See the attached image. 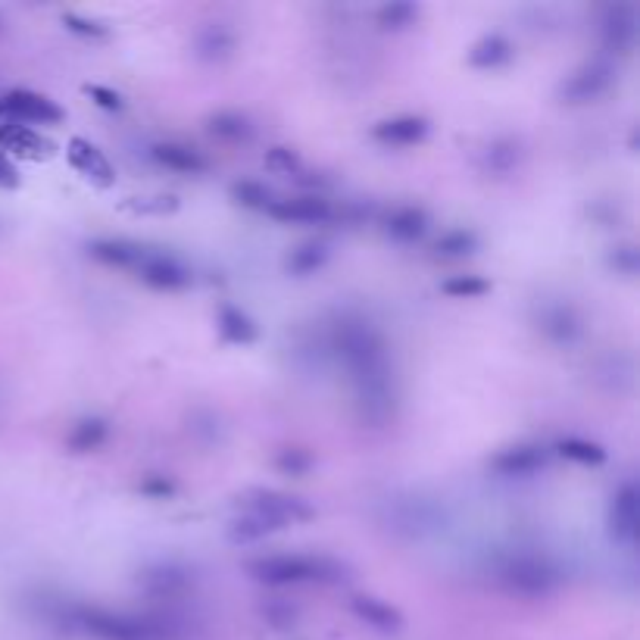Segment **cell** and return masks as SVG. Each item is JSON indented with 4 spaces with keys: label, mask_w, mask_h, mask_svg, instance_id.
I'll list each match as a JSON object with an SVG mask.
<instances>
[{
    "label": "cell",
    "mask_w": 640,
    "mask_h": 640,
    "mask_svg": "<svg viewBox=\"0 0 640 640\" xmlns=\"http://www.w3.org/2000/svg\"><path fill=\"white\" fill-rule=\"evenodd\" d=\"M612 263H616L625 275H634V269H637V250L634 247H619L616 253H612Z\"/></svg>",
    "instance_id": "f35d334b"
},
{
    "label": "cell",
    "mask_w": 640,
    "mask_h": 640,
    "mask_svg": "<svg viewBox=\"0 0 640 640\" xmlns=\"http://www.w3.org/2000/svg\"><path fill=\"white\" fill-rule=\"evenodd\" d=\"M266 216H272L281 225H322L335 216V210H331L325 197L303 194V197H275L266 207Z\"/></svg>",
    "instance_id": "8992f818"
},
{
    "label": "cell",
    "mask_w": 640,
    "mask_h": 640,
    "mask_svg": "<svg viewBox=\"0 0 640 640\" xmlns=\"http://www.w3.org/2000/svg\"><path fill=\"white\" fill-rule=\"evenodd\" d=\"M0 147L19 150V153H41V150H50V141H44L29 125L7 122V125H0Z\"/></svg>",
    "instance_id": "603a6c76"
},
{
    "label": "cell",
    "mask_w": 640,
    "mask_h": 640,
    "mask_svg": "<svg viewBox=\"0 0 640 640\" xmlns=\"http://www.w3.org/2000/svg\"><path fill=\"white\" fill-rule=\"evenodd\" d=\"M609 85H612V66L603 60H591L562 82L559 97L562 104H587V100H597Z\"/></svg>",
    "instance_id": "ba28073f"
},
{
    "label": "cell",
    "mask_w": 640,
    "mask_h": 640,
    "mask_svg": "<svg viewBox=\"0 0 640 640\" xmlns=\"http://www.w3.org/2000/svg\"><path fill=\"white\" fill-rule=\"evenodd\" d=\"M63 25L69 32L82 35V38H104L107 35V25H100L97 19L79 16V13H63Z\"/></svg>",
    "instance_id": "836d02e7"
},
{
    "label": "cell",
    "mask_w": 640,
    "mask_h": 640,
    "mask_svg": "<svg viewBox=\"0 0 640 640\" xmlns=\"http://www.w3.org/2000/svg\"><path fill=\"white\" fill-rule=\"evenodd\" d=\"M544 331L553 341L569 344L578 335V319H575V313L569 310V306H553V310L544 316Z\"/></svg>",
    "instance_id": "83f0119b"
},
{
    "label": "cell",
    "mask_w": 640,
    "mask_h": 640,
    "mask_svg": "<svg viewBox=\"0 0 640 640\" xmlns=\"http://www.w3.org/2000/svg\"><path fill=\"white\" fill-rule=\"evenodd\" d=\"M278 528L260 516H253V512H241L238 519H232V525H228V541L232 544H256L263 541V537L275 534Z\"/></svg>",
    "instance_id": "cb8c5ba5"
},
{
    "label": "cell",
    "mask_w": 640,
    "mask_h": 640,
    "mask_svg": "<svg viewBox=\"0 0 640 640\" xmlns=\"http://www.w3.org/2000/svg\"><path fill=\"white\" fill-rule=\"evenodd\" d=\"M216 328H219V335H222L225 344H238V347H247V344H253L256 338H260V328H256V322L241 310V306H232V303L219 306Z\"/></svg>",
    "instance_id": "2e32d148"
},
{
    "label": "cell",
    "mask_w": 640,
    "mask_h": 640,
    "mask_svg": "<svg viewBox=\"0 0 640 640\" xmlns=\"http://www.w3.org/2000/svg\"><path fill=\"white\" fill-rule=\"evenodd\" d=\"M150 153L160 166H166L172 172H182V175H200L203 169H207V157H203V153L191 144L160 141V144H153Z\"/></svg>",
    "instance_id": "9a60e30c"
},
{
    "label": "cell",
    "mask_w": 640,
    "mask_h": 640,
    "mask_svg": "<svg viewBox=\"0 0 640 640\" xmlns=\"http://www.w3.org/2000/svg\"><path fill=\"white\" fill-rule=\"evenodd\" d=\"M207 125H210V135H216L219 141H228V144H244L253 138L250 119L238 110H219L207 119Z\"/></svg>",
    "instance_id": "44dd1931"
},
{
    "label": "cell",
    "mask_w": 640,
    "mask_h": 640,
    "mask_svg": "<svg viewBox=\"0 0 640 640\" xmlns=\"http://www.w3.org/2000/svg\"><path fill=\"white\" fill-rule=\"evenodd\" d=\"M425 135H428V119L422 116H394L372 128V138L384 147H413L425 141Z\"/></svg>",
    "instance_id": "7c38bea8"
},
{
    "label": "cell",
    "mask_w": 640,
    "mask_h": 640,
    "mask_svg": "<svg viewBox=\"0 0 640 640\" xmlns=\"http://www.w3.org/2000/svg\"><path fill=\"white\" fill-rule=\"evenodd\" d=\"M559 456L572 459L578 466H603L606 463V450L594 441H584V438H562L556 444Z\"/></svg>",
    "instance_id": "484cf974"
},
{
    "label": "cell",
    "mask_w": 640,
    "mask_h": 640,
    "mask_svg": "<svg viewBox=\"0 0 640 640\" xmlns=\"http://www.w3.org/2000/svg\"><path fill=\"white\" fill-rule=\"evenodd\" d=\"M547 466V450L541 444H516L506 447L491 459V469L500 478H531Z\"/></svg>",
    "instance_id": "30bf717a"
},
{
    "label": "cell",
    "mask_w": 640,
    "mask_h": 640,
    "mask_svg": "<svg viewBox=\"0 0 640 640\" xmlns=\"http://www.w3.org/2000/svg\"><path fill=\"white\" fill-rule=\"evenodd\" d=\"M175 207H178V203L172 197H150V200H141L135 210L138 213H169Z\"/></svg>",
    "instance_id": "8d00e7d4"
},
{
    "label": "cell",
    "mask_w": 640,
    "mask_h": 640,
    "mask_svg": "<svg viewBox=\"0 0 640 640\" xmlns=\"http://www.w3.org/2000/svg\"><path fill=\"white\" fill-rule=\"evenodd\" d=\"M609 531L619 544L634 547L637 544V488L634 481H625L622 488L612 494L609 506Z\"/></svg>",
    "instance_id": "8fae6325"
},
{
    "label": "cell",
    "mask_w": 640,
    "mask_h": 640,
    "mask_svg": "<svg viewBox=\"0 0 640 640\" xmlns=\"http://www.w3.org/2000/svg\"><path fill=\"white\" fill-rule=\"evenodd\" d=\"M88 253L94 256L97 263L132 272L138 266V260H141V253H144V244L128 241V238H94L88 244Z\"/></svg>",
    "instance_id": "5bb4252c"
},
{
    "label": "cell",
    "mask_w": 640,
    "mask_h": 640,
    "mask_svg": "<svg viewBox=\"0 0 640 640\" xmlns=\"http://www.w3.org/2000/svg\"><path fill=\"white\" fill-rule=\"evenodd\" d=\"M247 572L272 587L306 584V581H338L341 566L328 556H303V553H272L247 562Z\"/></svg>",
    "instance_id": "6da1fadb"
},
{
    "label": "cell",
    "mask_w": 640,
    "mask_h": 640,
    "mask_svg": "<svg viewBox=\"0 0 640 640\" xmlns=\"http://www.w3.org/2000/svg\"><path fill=\"white\" fill-rule=\"evenodd\" d=\"M0 29H4V16H0Z\"/></svg>",
    "instance_id": "60d3db41"
},
{
    "label": "cell",
    "mask_w": 640,
    "mask_h": 640,
    "mask_svg": "<svg viewBox=\"0 0 640 640\" xmlns=\"http://www.w3.org/2000/svg\"><path fill=\"white\" fill-rule=\"evenodd\" d=\"M441 291L453 300H475L491 291V281L481 275H453V278L441 281Z\"/></svg>",
    "instance_id": "4316f807"
},
{
    "label": "cell",
    "mask_w": 640,
    "mask_h": 640,
    "mask_svg": "<svg viewBox=\"0 0 640 640\" xmlns=\"http://www.w3.org/2000/svg\"><path fill=\"white\" fill-rule=\"evenodd\" d=\"M232 197L241 203V207L263 210V213H266L269 203L275 200V194H272L266 185H260V182H235V185H232Z\"/></svg>",
    "instance_id": "f1b7e54d"
},
{
    "label": "cell",
    "mask_w": 640,
    "mask_h": 640,
    "mask_svg": "<svg viewBox=\"0 0 640 640\" xmlns=\"http://www.w3.org/2000/svg\"><path fill=\"white\" fill-rule=\"evenodd\" d=\"M434 247H438V253H444V256H466L478 247V238H475V232H469V228H450V232H444L438 238Z\"/></svg>",
    "instance_id": "f546056e"
},
{
    "label": "cell",
    "mask_w": 640,
    "mask_h": 640,
    "mask_svg": "<svg viewBox=\"0 0 640 640\" xmlns=\"http://www.w3.org/2000/svg\"><path fill=\"white\" fill-rule=\"evenodd\" d=\"M66 157L85 178H91L97 188H110L116 182V169L110 166L107 153L100 150L97 144H91L85 138H72L69 147H66Z\"/></svg>",
    "instance_id": "9c48e42d"
},
{
    "label": "cell",
    "mask_w": 640,
    "mask_h": 640,
    "mask_svg": "<svg viewBox=\"0 0 640 640\" xmlns=\"http://www.w3.org/2000/svg\"><path fill=\"white\" fill-rule=\"evenodd\" d=\"M500 578L506 581V587H512V591L525 594V597H541L556 587V569L537 553L509 556L500 569Z\"/></svg>",
    "instance_id": "3957f363"
},
{
    "label": "cell",
    "mask_w": 640,
    "mask_h": 640,
    "mask_svg": "<svg viewBox=\"0 0 640 640\" xmlns=\"http://www.w3.org/2000/svg\"><path fill=\"white\" fill-rule=\"evenodd\" d=\"M241 509L253 512V516H260L266 522H272L278 531L297 525V522H310L313 519V506H306L300 497L291 494H281V491H269V488H250L241 497Z\"/></svg>",
    "instance_id": "7a4b0ae2"
},
{
    "label": "cell",
    "mask_w": 640,
    "mask_h": 640,
    "mask_svg": "<svg viewBox=\"0 0 640 640\" xmlns=\"http://www.w3.org/2000/svg\"><path fill=\"white\" fill-rule=\"evenodd\" d=\"M197 47H200L203 60H216L219 63V60L235 54V32L225 29V25H210V29L200 35Z\"/></svg>",
    "instance_id": "d4e9b609"
},
{
    "label": "cell",
    "mask_w": 640,
    "mask_h": 640,
    "mask_svg": "<svg viewBox=\"0 0 640 640\" xmlns=\"http://www.w3.org/2000/svg\"><path fill=\"white\" fill-rule=\"evenodd\" d=\"M0 113H7L13 122L29 125V128L32 125H60L66 119V113L57 107V100L35 94V91H25V88L7 91L0 97Z\"/></svg>",
    "instance_id": "5b68a950"
},
{
    "label": "cell",
    "mask_w": 640,
    "mask_h": 640,
    "mask_svg": "<svg viewBox=\"0 0 640 640\" xmlns=\"http://www.w3.org/2000/svg\"><path fill=\"white\" fill-rule=\"evenodd\" d=\"M275 466H278V472H285V475H294V478H300V475H306V472H310V466H313V456L306 453V450H281V453L275 456Z\"/></svg>",
    "instance_id": "d6a6232c"
},
{
    "label": "cell",
    "mask_w": 640,
    "mask_h": 640,
    "mask_svg": "<svg viewBox=\"0 0 640 640\" xmlns=\"http://www.w3.org/2000/svg\"><path fill=\"white\" fill-rule=\"evenodd\" d=\"M516 157H519V147H516V141H509V138L494 141L488 147V166L494 172H509L512 166H516Z\"/></svg>",
    "instance_id": "1f68e13d"
},
{
    "label": "cell",
    "mask_w": 640,
    "mask_h": 640,
    "mask_svg": "<svg viewBox=\"0 0 640 640\" xmlns=\"http://www.w3.org/2000/svg\"><path fill=\"white\" fill-rule=\"evenodd\" d=\"M353 612L360 616L366 625L372 628H381V631H397L403 625V616L391 606V603H384L378 597H369V594H360V597H353Z\"/></svg>",
    "instance_id": "d6986e66"
},
{
    "label": "cell",
    "mask_w": 640,
    "mask_h": 640,
    "mask_svg": "<svg viewBox=\"0 0 640 640\" xmlns=\"http://www.w3.org/2000/svg\"><path fill=\"white\" fill-rule=\"evenodd\" d=\"M384 228L388 235L397 241H419L428 232V213L422 207H394L388 216H384Z\"/></svg>",
    "instance_id": "ac0fdd59"
},
{
    "label": "cell",
    "mask_w": 640,
    "mask_h": 640,
    "mask_svg": "<svg viewBox=\"0 0 640 640\" xmlns=\"http://www.w3.org/2000/svg\"><path fill=\"white\" fill-rule=\"evenodd\" d=\"M512 60V44L506 35L500 32H488L481 35L472 50H469V66L472 69H481V72H491V69H500Z\"/></svg>",
    "instance_id": "e0dca14e"
},
{
    "label": "cell",
    "mask_w": 640,
    "mask_h": 640,
    "mask_svg": "<svg viewBox=\"0 0 640 640\" xmlns=\"http://www.w3.org/2000/svg\"><path fill=\"white\" fill-rule=\"evenodd\" d=\"M110 438V425L104 419H97V416H88L82 422H75L66 434V447L72 453H91V450H100L107 444Z\"/></svg>",
    "instance_id": "ffe728a7"
},
{
    "label": "cell",
    "mask_w": 640,
    "mask_h": 640,
    "mask_svg": "<svg viewBox=\"0 0 640 640\" xmlns=\"http://www.w3.org/2000/svg\"><path fill=\"white\" fill-rule=\"evenodd\" d=\"M85 94L94 100L97 107H104V110H122V94H116L113 88H104V85H85Z\"/></svg>",
    "instance_id": "d590c367"
},
{
    "label": "cell",
    "mask_w": 640,
    "mask_h": 640,
    "mask_svg": "<svg viewBox=\"0 0 640 640\" xmlns=\"http://www.w3.org/2000/svg\"><path fill=\"white\" fill-rule=\"evenodd\" d=\"M144 285L157 288V291H185L191 285V269L175 260L172 253H163V250H150L144 247L138 266L132 269Z\"/></svg>",
    "instance_id": "277c9868"
},
{
    "label": "cell",
    "mask_w": 640,
    "mask_h": 640,
    "mask_svg": "<svg viewBox=\"0 0 640 640\" xmlns=\"http://www.w3.org/2000/svg\"><path fill=\"white\" fill-rule=\"evenodd\" d=\"M328 256H331L328 244H322V241H306V244H300V247H294V250L288 253V263H285V266H288L291 275L303 278V275L319 272V269L328 263Z\"/></svg>",
    "instance_id": "7402d4cb"
},
{
    "label": "cell",
    "mask_w": 640,
    "mask_h": 640,
    "mask_svg": "<svg viewBox=\"0 0 640 640\" xmlns=\"http://www.w3.org/2000/svg\"><path fill=\"white\" fill-rule=\"evenodd\" d=\"M82 625L97 640H150V625L110 609H82Z\"/></svg>",
    "instance_id": "52a82bcc"
},
{
    "label": "cell",
    "mask_w": 640,
    "mask_h": 640,
    "mask_svg": "<svg viewBox=\"0 0 640 640\" xmlns=\"http://www.w3.org/2000/svg\"><path fill=\"white\" fill-rule=\"evenodd\" d=\"M0 188H19V172L4 153H0Z\"/></svg>",
    "instance_id": "ab89813d"
},
{
    "label": "cell",
    "mask_w": 640,
    "mask_h": 640,
    "mask_svg": "<svg viewBox=\"0 0 640 640\" xmlns=\"http://www.w3.org/2000/svg\"><path fill=\"white\" fill-rule=\"evenodd\" d=\"M266 166H269L272 172L291 175V172L300 169V157H297V153H294L291 147H272V150H266Z\"/></svg>",
    "instance_id": "e575fe53"
},
{
    "label": "cell",
    "mask_w": 640,
    "mask_h": 640,
    "mask_svg": "<svg viewBox=\"0 0 640 640\" xmlns=\"http://www.w3.org/2000/svg\"><path fill=\"white\" fill-rule=\"evenodd\" d=\"M419 16V7L413 4H384L378 10V25L381 29H406V25H413V19Z\"/></svg>",
    "instance_id": "4dcf8cb0"
},
{
    "label": "cell",
    "mask_w": 640,
    "mask_h": 640,
    "mask_svg": "<svg viewBox=\"0 0 640 640\" xmlns=\"http://www.w3.org/2000/svg\"><path fill=\"white\" fill-rule=\"evenodd\" d=\"M603 38L609 50H619V54H628L634 38H637V10L631 4H616L609 7L603 16Z\"/></svg>",
    "instance_id": "4fadbf2b"
},
{
    "label": "cell",
    "mask_w": 640,
    "mask_h": 640,
    "mask_svg": "<svg viewBox=\"0 0 640 640\" xmlns=\"http://www.w3.org/2000/svg\"><path fill=\"white\" fill-rule=\"evenodd\" d=\"M141 491H144L147 497H153V500H166V497L172 494V484H169L166 478H147V481L141 484Z\"/></svg>",
    "instance_id": "74e56055"
}]
</instances>
